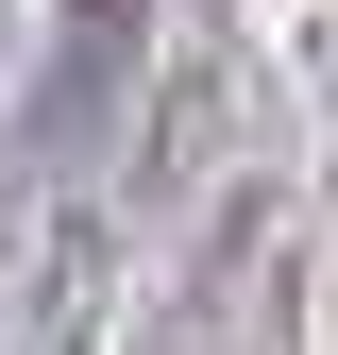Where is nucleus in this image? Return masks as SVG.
Wrapping results in <instances>:
<instances>
[{
    "label": "nucleus",
    "mask_w": 338,
    "mask_h": 355,
    "mask_svg": "<svg viewBox=\"0 0 338 355\" xmlns=\"http://www.w3.org/2000/svg\"><path fill=\"white\" fill-rule=\"evenodd\" d=\"M287 288H305L287 203H271V187H220L203 237H186V271L118 322V355H287Z\"/></svg>",
    "instance_id": "1"
},
{
    "label": "nucleus",
    "mask_w": 338,
    "mask_h": 355,
    "mask_svg": "<svg viewBox=\"0 0 338 355\" xmlns=\"http://www.w3.org/2000/svg\"><path fill=\"white\" fill-rule=\"evenodd\" d=\"M136 68H152V0H51V51L17 85V153L84 169L102 136H136Z\"/></svg>",
    "instance_id": "2"
}]
</instances>
